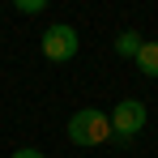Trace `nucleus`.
I'll return each instance as SVG.
<instances>
[{"mask_svg":"<svg viewBox=\"0 0 158 158\" xmlns=\"http://www.w3.org/2000/svg\"><path fill=\"white\" fill-rule=\"evenodd\" d=\"M69 141L81 145V150H94V145H107L111 141V124H107V111H94V107H81L69 115Z\"/></svg>","mask_w":158,"mask_h":158,"instance_id":"f257e3e1","label":"nucleus"},{"mask_svg":"<svg viewBox=\"0 0 158 158\" xmlns=\"http://www.w3.org/2000/svg\"><path fill=\"white\" fill-rule=\"evenodd\" d=\"M141 43H145V39H141V30H120V34H115V56L132 60V56L141 52Z\"/></svg>","mask_w":158,"mask_h":158,"instance_id":"39448f33","label":"nucleus"},{"mask_svg":"<svg viewBox=\"0 0 158 158\" xmlns=\"http://www.w3.org/2000/svg\"><path fill=\"white\" fill-rule=\"evenodd\" d=\"M132 64H137L145 77H158V39H145V43H141V52L132 56Z\"/></svg>","mask_w":158,"mask_h":158,"instance_id":"20e7f679","label":"nucleus"},{"mask_svg":"<svg viewBox=\"0 0 158 158\" xmlns=\"http://www.w3.org/2000/svg\"><path fill=\"white\" fill-rule=\"evenodd\" d=\"M9 158H47V154H43V150H30V145H26V150H13Z\"/></svg>","mask_w":158,"mask_h":158,"instance_id":"0eeeda50","label":"nucleus"},{"mask_svg":"<svg viewBox=\"0 0 158 158\" xmlns=\"http://www.w3.org/2000/svg\"><path fill=\"white\" fill-rule=\"evenodd\" d=\"M43 9H47V0H17V13H30V17L43 13Z\"/></svg>","mask_w":158,"mask_h":158,"instance_id":"423d86ee","label":"nucleus"},{"mask_svg":"<svg viewBox=\"0 0 158 158\" xmlns=\"http://www.w3.org/2000/svg\"><path fill=\"white\" fill-rule=\"evenodd\" d=\"M145 120H150V111L141 98H124V103H115L107 111V124H111V145H128L137 132L145 128Z\"/></svg>","mask_w":158,"mask_h":158,"instance_id":"f03ea898","label":"nucleus"},{"mask_svg":"<svg viewBox=\"0 0 158 158\" xmlns=\"http://www.w3.org/2000/svg\"><path fill=\"white\" fill-rule=\"evenodd\" d=\"M43 56L52 60V64H64V60H73L77 56V47H81V39H77V30L73 26H64V22H56V26H47L43 30Z\"/></svg>","mask_w":158,"mask_h":158,"instance_id":"7ed1b4c3","label":"nucleus"}]
</instances>
